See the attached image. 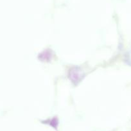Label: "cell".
<instances>
[{
  "mask_svg": "<svg viewBox=\"0 0 131 131\" xmlns=\"http://www.w3.org/2000/svg\"><path fill=\"white\" fill-rule=\"evenodd\" d=\"M71 73V80L73 82H79V80L80 79V73L79 72L77 69L75 68V70H73Z\"/></svg>",
  "mask_w": 131,
  "mask_h": 131,
  "instance_id": "1",
  "label": "cell"
},
{
  "mask_svg": "<svg viewBox=\"0 0 131 131\" xmlns=\"http://www.w3.org/2000/svg\"><path fill=\"white\" fill-rule=\"evenodd\" d=\"M45 123H48V125H51V127H53L55 129H57V126H58V119L57 118H53V119H50V120L46 121Z\"/></svg>",
  "mask_w": 131,
  "mask_h": 131,
  "instance_id": "2",
  "label": "cell"
}]
</instances>
